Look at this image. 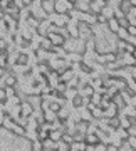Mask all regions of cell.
Wrapping results in <instances>:
<instances>
[{
    "mask_svg": "<svg viewBox=\"0 0 136 151\" xmlns=\"http://www.w3.org/2000/svg\"><path fill=\"white\" fill-rule=\"evenodd\" d=\"M4 72H5V69H0V77L4 76Z\"/></svg>",
    "mask_w": 136,
    "mask_h": 151,
    "instance_id": "d6986e66",
    "label": "cell"
},
{
    "mask_svg": "<svg viewBox=\"0 0 136 151\" xmlns=\"http://www.w3.org/2000/svg\"><path fill=\"white\" fill-rule=\"evenodd\" d=\"M106 24L109 25V30H111L113 34L118 32V29H119V24H118V19H116V17H111V19H108V22H106Z\"/></svg>",
    "mask_w": 136,
    "mask_h": 151,
    "instance_id": "8992f818",
    "label": "cell"
},
{
    "mask_svg": "<svg viewBox=\"0 0 136 151\" xmlns=\"http://www.w3.org/2000/svg\"><path fill=\"white\" fill-rule=\"evenodd\" d=\"M4 52H5V50H2V49H0V54H4Z\"/></svg>",
    "mask_w": 136,
    "mask_h": 151,
    "instance_id": "7402d4cb",
    "label": "cell"
},
{
    "mask_svg": "<svg viewBox=\"0 0 136 151\" xmlns=\"http://www.w3.org/2000/svg\"><path fill=\"white\" fill-rule=\"evenodd\" d=\"M67 96H69V97H72V99H74V96H76V91H69V92H67Z\"/></svg>",
    "mask_w": 136,
    "mask_h": 151,
    "instance_id": "ac0fdd59",
    "label": "cell"
},
{
    "mask_svg": "<svg viewBox=\"0 0 136 151\" xmlns=\"http://www.w3.org/2000/svg\"><path fill=\"white\" fill-rule=\"evenodd\" d=\"M126 32H128V35H131V37H136V25H128V27H126Z\"/></svg>",
    "mask_w": 136,
    "mask_h": 151,
    "instance_id": "4fadbf2b",
    "label": "cell"
},
{
    "mask_svg": "<svg viewBox=\"0 0 136 151\" xmlns=\"http://www.w3.org/2000/svg\"><path fill=\"white\" fill-rule=\"evenodd\" d=\"M57 118H59V119H67V118H69V113H67L65 109L60 108L59 111H57Z\"/></svg>",
    "mask_w": 136,
    "mask_h": 151,
    "instance_id": "7c38bea8",
    "label": "cell"
},
{
    "mask_svg": "<svg viewBox=\"0 0 136 151\" xmlns=\"http://www.w3.org/2000/svg\"><path fill=\"white\" fill-rule=\"evenodd\" d=\"M45 37L50 40V44L52 45H62V44L65 42V39L60 35V34H57V32H47V35Z\"/></svg>",
    "mask_w": 136,
    "mask_h": 151,
    "instance_id": "3957f363",
    "label": "cell"
},
{
    "mask_svg": "<svg viewBox=\"0 0 136 151\" xmlns=\"http://www.w3.org/2000/svg\"><path fill=\"white\" fill-rule=\"evenodd\" d=\"M93 94H94V87L93 86H86L84 89H82V92H81L82 97H89V96H93Z\"/></svg>",
    "mask_w": 136,
    "mask_h": 151,
    "instance_id": "30bf717a",
    "label": "cell"
},
{
    "mask_svg": "<svg viewBox=\"0 0 136 151\" xmlns=\"http://www.w3.org/2000/svg\"><path fill=\"white\" fill-rule=\"evenodd\" d=\"M34 113V108H32V104L29 103H20V116H24V118H30Z\"/></svg>",
    "mask_w": 136,
    "mask_h": 151,
    "instance_id": "277c9868",
    "label": "cell"
},
{
    "mask_svg": "<svg viewBox=\"0 0 136 151\" xmlns=\"http://www.w3.org/2000/svg\"><path fill=\"white\" fill-rule=\"evenodd\" d=\"M135 77H136V72H135Z\"/></svg>",
    "mask_w": 136,
    "mask_h": 151,
    "instance_id": "603a6c76",
    "label": "cell"
},
{
    "mask_svg": "<svg viewBox=\"0 0 136 151\" xmlns=\"http://www.w3.org/2000/svg\"><path fill=\"white\" fill-rule=\"evenodd\" d=\"M7 67H9V50L0 54V69H7Z\"/></svg>",
    "mask_w": 136,
    "mask_h": 151,
    "instance_id": "ba28073f",
    "label": "cell"
},
{
    "mask_svg": "<svg viewBox=\"0 0 136 151\" xmlns=\"http://www.w3.org/2000/svg\"><path fill=\"white\" fill-rule=\"evenodd\" d=\"M40 7H42V10L49 15V14H54V0H42V4H40Z\"/></svg>",
    "mask_w": 136,
    "mask_h": 151,
    "instance_id": "5b68a950",
    "label": "cell"
},
{
    "mask_svg": "<svg viewBox=\"0 0 136 151\" xmlns=\"http://www.w3.org/2000/svg\"><path fill=\"white\" fill-rule=\"evenodd\" d=\"M5 99H7V96H5V89H2V87H0V103H4Z\"/></svg>",
    "mask_w": 136,
    "mask_h": 151,
    "instance_id": "2e32d148",
    "label": "cell"
},
{
    "mask_svg": "<svg viewBox=\"0 0 136 151\" xmlns=\"http://www.w3.org/2000/svg\"><path fill=\"white\" fill-rule=\"evenodd\" d=\"M40 146H42V145H40V143H39V141H34L32 148H34V151H39V150H40Z\"/></svg>",
    "mask_w": 136,
    "mask_h": 151,
    "instance_id": "e0dca14e",
    "label": "cell"
},
{
    "mask_svg": "<svg viewBox=\"0 0 136 151\" xmlns=\"http://www.w3.org/2000/svg\"><path fill=\"white\" fill-rule=\"evenodd\" d=\"M87 143H93V145H96V143H98V136L87 134Z\"/></svg>",
    "mask_w": 136,
    "mask_h": 151,
    "instance_id": "5bb4252c",
    "label": "cell"
},
{
    "mask_svg": "<svg viewBox=\"0 0 136 151\" xmlns=\"http://www.w3.org/2000/svg\"><path fill=\"white\" fill-rule=\"evenodd\" d=\"M133 9V5H131V0H121V5H119V10L123 12V14H130V10Z\"/></svg>",
    "mask_w": 136,
    "mask_h": 151,
    "instance_id": "52a82bcc",
    "label": "cell"
},
{
    "mask_svg": "<svg viewBox=\"0 0 136 151\" xmlns=\"http://www.w3.org/2000/svg\"><path fill=\"white\" fill-rule=\"evenodd\" d=\"M0 49H2V50H7V42H5L4 37H0Z\"/></svg>",
    "mask_w": 136,
    "mask_h": 151,
    "instance_id": "9a60e30c",
    "label": "cell"
},
{
    "mask_svg": "<svg viewBox=\"0 0 136 151\" xmlns=\"http://www.w3.org/2000/svg\"><path fill=\"white\" fill-rule=\"evenodd\" d=\"M69 20H71L69 14H55V15H52L49 19V22L52 25H55V27H65L69 24Z\"/></svg>",
    "mask_w": 136,
    "mask_h": 151,
    "instance_id": "7a4b0ae2",
    "label": "cell"
},
{
    "mask_svg": "<svg viewBox=\"0 0 136 151\" xmlns=\"http://www.w3.org/2000/svg\"><path fill=\"white\" fill-rule=\"evenodd\" d=\"M108 2H109V0H103V4H108Z\"/></svg>",
    "mask_w": 136,
    "mask_h": 151,
    "instance_id": "44dd1931",
    "label": "cell"
},
{
    "mask_svg": "<svg viewBox=\"0 0 136 151\" xmlns=\"http://www.w3.org/2000/svg\"><path fill=\"white\" fill-rule=\"evenodd\" d=\"M91 111H93V116H94V118H101V116H104V111H103V109H99V108H96V106H94Z\"/></svg>",
    "mask_w": 136,
    "mask_h": 151,
    "instance_id": "8fae6325",
    "label": "cell"
},
{
    "mask_svg": "<svg viewBox=\"0 0 136 151\" xmlns=\"http://www.w3.org/2000/svg\"><path fill=\"white\" fill-rule=\"evenodd\" d=\"M74 9V4L69 0H54V14H69Z\"/></svg>",
    "mask_w": 136,
    "mask_h": 151,
    "instance_id": "6da1fadb",
    "label": "cell"
},
{
    "mask_svg": "<svg viewBox=\"0 0 136 151\" xmlns=\"http://www.w3.org/2000/svg\"><path fill=\"white\" fill-rule=\"evenodd\" d=\"M131 55H133V57H135V59H136V49H135V50H133V54H131Z\"/></svg>",
    "mask_w": 136,
    "mask_h": 151,
    "instance_id": "ffe728a7",
    "label": "cell"
},
{
    "mask_svg": "<svg viewBox=\"0 0 136 151\" xmlns=\"http://www.w3.org/2000/svg\"><path fill=\"white\" fill-rule=\"evenodd\" d=\"M123 65H136V59L131 54H126V52H124V60H123Z\"/></svg>",
    "mask_w": 136,
    "mask_h": 151,
    "instance_id": "9c48e42d",
    "label": "cell"
}]
</instances>
